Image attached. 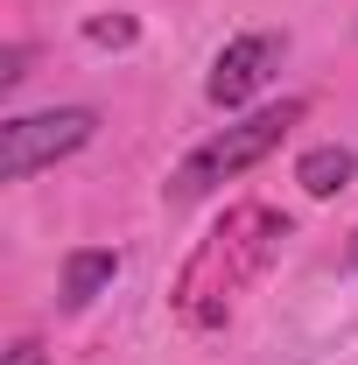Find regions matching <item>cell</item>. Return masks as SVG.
<instances>
[{
    "label": "cell",
    "mask_w": 358,
    "mask_h": 365,
    "mask_svg": "<svg viewBox=\"0 0 358 365\" xmlns=\"http://www.w3.org/2000/svg\"><path fill=\"white\" fill-rule=\"evenodd\" d=\"M302 113H310L302 98H281V106H267V113H253V120L225 127L218 140H204V148H197V155H190V162L176 169V190H169V197H176V204H197L204 190H218V182L246 176L253 162H267L274 148H281V134H288Z\"/></svg>",
    "instance_id": "1"
},
{
    "label": "cell",
    "mask_w": 358,
    "mask_h": 365,
    "mask_svg": "<svg viewBox=\"0 0 358 365\" xmlns=\"http://www.w3.org/2000/svg\"><path fill=\"white\" fill-rule=\"evenodd\" d=\"M91 134H98V113L91 106H49V113L0 120V182H29L36 169L78 155Z\"/></svg>",
    "instance_id": "2"
},
{
    "label": "cell",
    "mask_w": 358,
    "mask_h": 365,
    "mask_svg": "<svg viewBox=\"0 0 358 365\" xmlns=\"http://www.w3.org/2000/svg\"><path fill=\"white\" fill-rule=\"evenodd\" d=\"M274 71H281V36H239V43L218 49V63L204 78V98L211 106H246Z\"/></svg>",
    "instance_id": "3"
},
{
    "label": "cell",
    "mask_w": 358,
    "mask_h": 365,
    "mask_svg": "<svg viewBox=\"0 0 358 365\" xmlns=\"http://www.w3.org/2000/svg\"><path fill=\"white\" fill-rule=\"evenodd\" d=\"M113 274H120V253L113 246H78L63 260V309H91L113 288Z\"/></svg>",
    "instance_id": "4"
},
{
    "label": "cell",
    "mask_w": 358,
    "mask_h": 365,
    "mask_svg": "<svg viewBox=\"0 0 358 365\" xmlns=\"http://www.w3.org/2000/svg\"><path fill=\"white\" fill-rule=\"evenodd\" d=\"M352 176H358V155H352V148H310V155L295 162V182H302L310 197H337Z\"/></svg>",
    "instance_id": "5"
},
{
    "label": "cell",
    "mask_w": 358,
    "mask_h": 365,
    "mask_svg": "<svg viewBox=\"0 0 358 365\" xmlns=\"http://www.w3.org/2000/svg\"><path fill=\"white\" fill-rule=\"evenodd\" d=\"M85 36H91V43H113V49H120V43H134V14H91Z\"/></svg>",
    "instance_id": "6"
},
{
    "label": "cell",
    "mask_w": 358,
    "mask_h": 365,
    "mask_svg": "<svg viewBox=\"0 0 358 365\" xmlns=\"http://www.w3.org/2000/svg\"><path fill=\"white\" fill-rule=\"evenodd\" d=\"M21 63H29V49L14 43V49H7V56H0V91H14V85H21V78H29Z\"/></svg>",
    "instance_id": "7"
},
{
    "label": "cell",
    "mask_w": 358,
    "mask_h": 365,
    "mask_svg": "<svg viewBox=\"0 0 358 365\" xmlns=\"http://www.w3.org/2000/svg\"><path fill=\"white\" fill-rule=\"evenodd\" d=\"M7 365H49V359H43L36 337H21V344H7Z\"/></svg>",
    "instance_id": "8"
},
{
    "label": "cell",
    "mask_w": 358,
    "mask_h": 365,
    "mask_svg": "<svg viewBox=\"0 0 358 365\" xmlns=\"http://www.w3.org/2000/svg\"><path fill=\"white\" fill-rule=\"evenodd\" d=\"M344 260H352V267H358V239H352V253H344Z\"/></svg>",
    "instance_id": "9"
}]
</instances>
